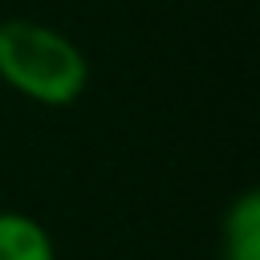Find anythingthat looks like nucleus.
Segmentation results:
<instances>
[{
	"instance_id": "obj_2",
	"label": "nucleus",
	"mask_w": 260,
	"mask_h": 260,
	"mask_svg": "<svg viewBox=\"0 0 260 260\" xmlns=\"http://www.w3.org/2000/svg\"><path fill=\"white\" fill-rule=\"evenodd\" d=\"M0 260H57V244L28 211H0Z\"/></svg>"
},
{
	"instance_id": "obj_3",
	"label": "nucleus",
	"mask_w": 260,
	"mask_h": 260,
	"mask_svg": "<svg viewBox=\"0 0 260 260\" xmlns=\"http://www.w3.org/2000/svg\"><path fill=\"white\" fill-rule=\"evenodd\" d=\"M223 260H260V195L244 191L223 215Z\"/></svg>"
},
{
	"instance_id": "obj_1",
	"label": "nucleus",
	"mask_w": 260,
	"mask_h": 260,
	"mask_svg": "<svg viewBox=\"0 0 260 260\" xmlns=\"http://www.w3.org/2000/svg\"><path fill=\"white\" fill-rule=\"evenodd\" d=\"M0 81L49 110L73 106L89 85V57L53 24L8 16L0 20Z\"/></svg>"
}]
</instances>
